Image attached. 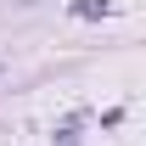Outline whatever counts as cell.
I'll return each instance as SVG.
<instances>
[{"label": "cell", "instance_id": "1", "mask_svg": "<svg viewBox=\"0 0 146 146\" xmlns=\"http://www.w3.org/2000/svg\"><path fill=\"white\" fill-rule=\"evenodd\" d=\"M73 17H107V0H73Z\"/></svg>", "mask_w": 146, "mask_h": 146}]
</instances>
